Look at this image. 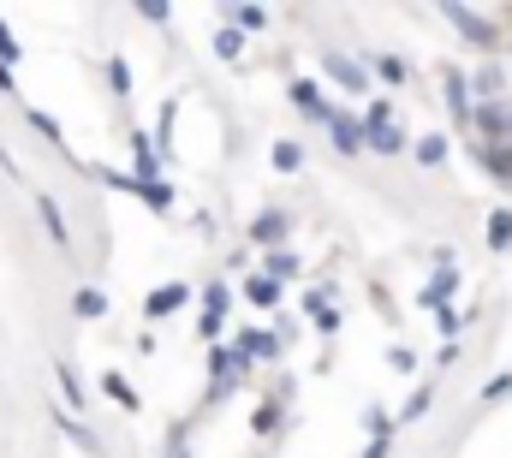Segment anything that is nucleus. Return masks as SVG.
Returning <instances> with one entry per match:
<instances>
[{
  "mask_svg": "<svg viewBox=\"0 0 512 458\" xmlns=\"http://www.w3.org/2000/svg\"><path fill=\"white\" fill-rule=\"evenodd\" d=\"M471 119H477V131L489 137L483 149H501V155H512V102H483Z\"/></svg>",
  "mask_w": 512,
  "mask_h": 458,
  "instance_id": "obj_1",
  "label": "nucleus"
},
{
  "mask_svg": "<svg viewBox=\"0 0 512 458\" xmlns=\"http://www.w3.org/2000/svg\"><path fill=\"white\" fill-rule=\"evenodd\" d=\"M364 143H370V149H382V155H399V149H405V131L387 119L382 102H376V108H370V119H364Z\"/></svg>",
  "mask_w": 512,
  "mask_h": 458,
  "instance_id": "obj_2",
  "label": "nucleus"
},
{
  "mask_svg": "<svg viewBox=\"0 0 512 458\" xmlns=\"http://www.w3.org/2000/svg\"><path fill=\"white\" fill-rule=\"evenodd\" d=\"M447 18H453V24H459V30H465V36H471L477 48H495V30H489V24H483V18H477L471 6H447Z\"/></svg>",
  "mask_w": 512,
  "mask_h": 458,
  "instance_id": "obj_3",
  "label": "nucleus"
},
{
  "mask_svg": "<svg viewBox=\"0 0 512 458\" xmlns=\"http://www.w3.org/2000/svg\"><path fill=\"white\" fill-rule=\"evenodd\" d=\"M239 351H215V387H209V399H227L233 393V381H239Z\"/></svg>",
  "mask_w": 512,
  "mask_h": 458,
  "instance_id": "obj_4",
  "label": "nucleus"
},
{
  "mask_svg": "<svg viewBox=\"0 0 512 458\" xmlns=\"http://www.w3.org/2000/svg\"><path fill=\"white\" fill-rule=\"evenodd\" d=\"M328 125H334V149L340 155H358L364 149V125L358 119H328Z\"/></svg>",
  "mask_w": 512,
  "mask_h": 458,
  "instance_id": "obj_5",
  "label": "nucleus"
},
{
  "mask_svg": "<svg viewBox=\"0 0 512 458\" xmlns=\"http://www.w3.org/2000/svg\"><path fill=\"white\" fill-rule=\"evenodd\" d=\"M328 72L346 84V90H370V78H364V66H352L346 54H328Z\"/></svg>",
  "mask_w": 512,
  "mask_h": 458,
  "instance_id": "obj_6",
  "label": "nucleus"
},
{
  "mask_svg": "<svg viewBox=\"0 0 512 458\" xmlns=\"http://www.w3.org/2000/svg\"><path fill=\"white\" fill-rule=\"evenodd\" d=\"M453 286H459V274H453V262H441V274L429 280V292H423V304H435V310H441V304L453 298Z\"/></svg>",
  "mask_w": 512,
  "mask_h": 458,
  "instance_id": "obj_7",
  "label": "nucleus"
},
{
  "mask_svg": "<svg viewBox=\"0 0 512 458\" xmlns=\"http://www.w3.org/2000/svg\"><path fill=\"white\" fill-rule=\"evenodd\" d=\"M292 102H298V114H310V119H334L328 102L316 96V84H292Z\"/></svg>",
  "mask_w": 512,
  "mask_h": 458,
  "instance_id": "obj_8",
  "label": "nucleus"
},
{
  "mask_svg": "<svg viewBox=\"0 0 512 458\" xmlns=\"http://www.w3.org/2000/svg\"><path fill=\"white\" fill-rule=\"evenodd\" d=\"M245 298H251V304H262V310H268V304L280 298V280H274V274H256V280H245Z\"/></svg>",
  "mask_w": 512,
  "mask_h": 458,
  "instance_id": "obj_9",
  "label": "nucleus"
},
{
  "mask_svg": "<svg viewBox=\"0 0 512 458\" xmlns=\"http://www.w3.org/2000/svg\"><path fill=\"white\" fill-rule=\"evenodd\" d=\"M185 304V286H167V292H149V316H167Z\"/></svg>",
  "mask_w": 512,
  "mask_h": 458,
  "instance_id": "obj_10",
  "label": "nucleus"
},
{
  "mask_svg": "<svg viewBox=\"0 0 512 458\" xmlns=\"http://www.w3.org/2000/svg\"><path fill=\"white\" fill-rule=\"evenodd\" d=\"M280 232H286V215H262V221L251 227V238L256 244H280Z\"/></svg>",
  "mask_w": 512,
  "mask_h": 458,
  "instance_id": "obj_11",
  "label": "nucleus"
},
{
  "mask_svg": "<svg viewBox=\"0 0 512 458\" xmlns=\"http://www.w3.org/2000/svg\"><path fill=\"white\" fill-rule=\"evenodd\" d=\"M447 102H453V114L471 125V102H465V78L459 72H447Z\"/></svg>",
  "mask_w": 512,
  "mask_h": 458,
  "instance_id": "obj_12",
  "label": "nucleus"
},
{
  "mask_svg": "<svg viewBox=\"0 0 512 458\" xmlns=\"http://www.w3.org/2000/svg\"><path fill=\"white\" fill-rule=\"evenodd\" d=\"M417 161H423V167H441V161H447V137H423V143H417Z\"/></svg>",
  "mask_w": 512,
  "mask_h": 458,
  "instance_id": "obj_13",
  "label": "nucleus"
},
{
  "mask_svg": "<svg viewBox=\"0 0 512 458\" xmlns=\"http://www.w3.org/2000/svg\"><path fill=\"white\" fill-rule=\"evenodd\" d=\"M489 244H495V250H507V244H512V215H507V209H501V215H489Z\"/></svg>",
  "mask_w": 512,
  "mask_h": 458,
  "instance_id": "obj_14",
  "label": "nucleus"
},
{
  "mask_svg": "<svg viewBox=\"0 0 512 458\" xmlns=\"http://www.w3.org/2000/svg\"><path fill=\"white\" fill-rule=\"evenodd\" d=\"M298 161H304L298 143H274V167H280V173H298Z\"/></svg>",
  "mask_w": 512,
  "mask_h": 458,
  "instance_id": "obj_15",
  "label": "nucleus"
},
{
  "mask_svg": "<svg viewBox=\"0 0 512 458\" xmlns=\"http://www.w3.org/2000/svg\"><path fill=\"white\" fill-rule=\"evenodd\" d=\"M215 48H221V60H239V48H245V36H239V30H221V42H215Z\"/></svg>",
  "mask_w": 512,
  "mask_h": 458,
  "instance_id": "obj_16",
  "label": "nucleus"
},
{
  "mask_svg": "<svg viewBox=\"0 0 512 458\" xmlns=\"http://www.w3.org/2000/svg\"><path fill=\"white\" fill-rule=\"evenodd\" d=\"M42 221H48V232L66 244V221H60V209H54V203H42Z\"/></svg>",
  "mask_w": 512,
  "mask_h": 458,
  "instance_id": "obj_17",
  "label": "nucleus"
},
{
  "mask_svg": "<svg viewBox=\"0 0 512 458\" xmlns=\"http://www.w3.org/2000/svg\"><path fill=\"white\" fill-rule=\"evenodd\" d=\"M239 24H245V30H262V24H268V12H262V6H239Z\"/></svg>",
  "mask_w": 512,
  "mask_h": 458,
  "instance_id": "obj_18",
  "label": "nucleus"
},
{
  "mask_svg": "<svg viewBox=\"0 0 512 458\" xmlns=\"http://www.w3.org/2000/svg\"><path fill=\"white\" fill-rule=\"evenodd\" d=\"M108 393H114V399H120V405H137V393H131L126 381H120V375H108Z\"/></svg>",
  "mask_w": 512,
  "mask_h": 458,
  "instance_id": "obj_19",
  "label": "nucleus"
},
{
  "mask_svg": "<svg viewBox=\"0 0 512 458\" xmlns=\"http://www.w3.org/2000/svg\"><path fill=\"white\" fill-rule=\"evenodd\" d=\"M78 310L84 316H102V292H78Z\"/></svg>",
  "mask_w": 512,
  "mask_h": 458,
  "instance_id": "obj_20",
  "label": "nucleus"
},
{
  "mask_svg": "<svg viewBox=\"0 0 512 458\" xmlns=\"http://www.w3.org/2000/svg\"><path fill=\"white\" fill-rule=\"evenodd\" d=\"M382 78L387 84H405V60H382Z\"/></svg>",
  "mask_w": 512,
  "mask_h": 458,
  "instance_id": "obj_21",
  "label": "nucleus"
},
{
  "mask_svg": "<svg viewBox=\"0 0 512 458\" xmlns=\"http://www.w3.org/2000/svg\"><path fill=\"white\" fill-rule=\"evenodd\" d=\"M12 54H18V42H12V36H6V24H0V60H12Z\"/></svg>",
  "mask_w": 512,
  "mask_h": 458,
  "instance_id": "obj_22",
  "label": "nucleus"
}]
</instances>
